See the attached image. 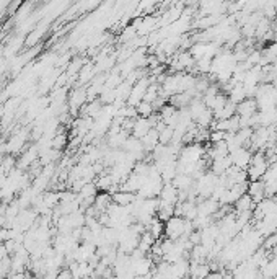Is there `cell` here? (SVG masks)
<instances>
[{
    "label": "cell",
    "mask_w": 277,
    "mask_h": 279,
    "mask_svg": "<svg viewBox=\"0 0 277 279\" xmlns=\"http://www.w3.org/2000/svg\"><path fill=\"white\" fill-rule=\"evenodd\" d=\"M134 38H137V30H136L134 25L126 26L124 30H123V33H121V41H123L124 44L129 43V41H132Z\"/></svg>",
    "instance_id": "obj_16"
},
{
    "label": "cell",
    "mask_w": 277,
    "mask_h": 279,
    "mask_svg": "<svg viewBox=\"0 0 277 279\" xmlns=\"http://www.w3.org/2000/svg\"><path fill=\"white\" fill-rule=\"evenodd\" d=\"M225 136H227V133H225V131H220V129H210L209 140H210V142H220V140H225Z\"/></svg>",
    "instance_id": "obj_18"
},
{
    "label": "cell",
    "mask_w": 277,
    "mask_h": 279,
    "mask_svg": "<svg viewBox=\"0 0 277 279\" xmlns=\"http://www.w3.org/2000/svg\"><path fill=\"white\" fill-rule=\"evenodd\" d=\"M255 113H258V103L255 98H245L241 103L236 105V115L238 116H253Z\"/></svg>",
    "instance_id": "obj_6"
},
{
    "label": "cell",
    "mask_w": 277,
    "mask_h": 279,
    "mask_svg": "<svg viewBox=\"0 0 277 279\" xmlns=\"http://www.w3.org/2000/svg\"><path fill=\"white\" fill-rule=\"evenodd\" d=\"M136 110H137V115L142 116V118H148L152 113H155L153 105L150 103V101H147V100H142L140 103L136 106Z\"/></svg>",
    "instance_id": "obj_15"
},
{
    "label": "cell",
    "mask_w": 277,
    "mask_h": 279,
    "mask_svg": "<svg viewBox=\"0 0 277 279\" xmlns=\"http://www.w3.org/2000/svg\"><path fill=\"white\" fill-rule=\"evenodd\" d=\"M158 199L163 203H170V204H176L180 201V198H178V188L175 186L170 181V183H163V188H161Z\"/></svg>",
    "instance_id": "obj_4"
},
{
    "label": "cell",
    "mask_w": 277,
    "mask_h": 279,
    "mask_svg": "<svg viewBox=\"0 0 277 279\" xmlns=\"http://www.w3.org/2000/svg\"><path fill=\"white\" fill-rule=\"evenodd\" d=\"M194 230L193 220L184 219L181 215H173L165 222V232L163 235L171 240H178L180 237H189Z\"/></svg>",
    "instance_id": "obj_1"
},
{
    "label": "cell",
    "mask_w": 277,
    "mask_h": 279,
    "mask_svg": "<svg viewBox=\"0 0 277 279\" xmlns=\"http://www.w3.org/2000/svg\"><path fill=\"white\" fill-rule=\"evenodd\" d=\"M155 240H157V238H155L148 230L142 232V233H140V237H138V245H137V248H138V250H142L143 253H147V255H148V253H150V250H152V247H153Z\"/></svg>",
    "instance_id": "obj_13"
},
{
    "label": "cell",
    "mask_w": 277,
    "mask_h": 279,
    "mask_svg": "<svg viewBox=\"0 0 277 279\" xmlns=\"http://www.w3.org/2000/svg\"><path fill=\"white\" fill-rule=\"evenodd\" d=\"M150 129H152V124H150L148 118L137 116V118L134 119V124H132V131H131V134L134 136V138H137V139H142L143 136H145Z\"/></svg>",
    "instance_id": "obj_3"
},
{
    "label": "cell",
    "mask_w": 277,
    "mask_h": 279,
    "mask_svg": "<svg viewBox=\"0 0 277 279\" xmlns=\"http://www.w3.org/2000/svg\"><path fill=\"white\" fill-rule=\"evenodd\" d=\"M235 212H246V210H253L255 209V201L251 199V196L245 193L243 196H240L233 204Z\"/></svg>",
    "instance_id": "obj_12"
},
{
    "label": "cell",
    "mask_w": 277,
    "mask_h": 279,
    "mask_svg": "<svg viewBox=\"0 0 277 279\" xmlns=\"http://www.w3.org/2000/svg\"><path fill=\"white\" fill-rule=\"evenodd\" d=\"M227 95H228V100L232 101V103H235V105H238V103H241V101H243L245 98H248L243 83H240V82H235L233 87L228 90Z\"/></svg>",
    "instance_id": "obj_10"
},
{
    "label": "cell",
    "mask_w": 277,
    "mask_h": 279,
    "mask_svg": "<svg viewBox=\"0 0 277 279\" xmlns=\"http://www.w3.org/2000/svg\"><path fill=\"white\" fill-rule=\"evenodd\" d=\"M178 188V191H189L194 186V178L186 173H176V176L171 181Z\"/></svg>",
    "instance_id": "obj_9"
},
{
    "label": "cell",
    "mask_w": 277,
    "mask_h": 279,
    "mask_svg": "<svg viewBox=\"0 0 277 279\" xmlns=\"http://www.w3.org/2000/svg\"><path fill=\"white\" fill-rule=\"evenodd\" d=\"M145 229H147V230H148L150 233H152V235L158 240V238L163 237V232H165V222H163V220H160V219L157 217V215H155V217H153L152 220H150V224L145 227Z\"/></svg>",
    "instance_id": "obj_14"
},
{
    "label": "cell",
    "mask_w": 277,
    "mask_h": 279,
    "mask_svg": "<svg viewBox=\"0 0 277 279\" xmlns=\"http://www.w3.org/2000/svg\"><path fill=\"white\" fill-rule=\"evenodd\" d=\"M113 195V203L119 204V206H129V204L136 199V193H131V191H123V190H118L111 193Z\"/></svg>",
    "instance_id": "obj_11"
},
{
    "label": "cell",
    "mask_w": 277,
    "mask_h": 279,
    "mask_svg": "<svg viewBox=\"0 0 277 279\" xmlns=\"http://www.w3.org/2000/svg\"><path fill=\"white\" fill-rule=\"evenodd\" d=\"M248 195L251 196V199L256 203H259L261 199L266 198V191H264V181L263 180H255V181H250L248 183V190H246Z\"/></svg>",
    "instance_id": "obj_5"
},
{
    "label": "cell",
    "mask_w": 277,
    "mask_h": 279,
    "mask_svg": "<svg viewBox=\"0 0 277 279\" xmlns=\"http://www.w3.org/2000/svg\"><path fill=\"white\" fill-rule=\"evenodd\" d=\"M173 129L171 126H165L161 131H158V139H160V144H170L171 139H173Z\"/></svg>",
    "instance_id": "obj_17"
},
{
    "label": "cell",
    "mask_w": 277,
    "mask_h": 279,
    "mask_svg": "<svg viewBox=\"0 0 277 279\" xmlns=\"http://www.w3.org/2000/svg\"><path fill=\"white\" fill-rule=\"evenodd\" d=\"M210 162H212L210 170L215 175H223L230 167H232V158H230V153H228V155H223V157L212 158Z\"/></svg>",
    "instance_id": "obj_7"
},
{
    "label": "cell",
    "mask_w": 277,
    "mask_h": 279,
    "mask_svg": "<svg viewBox=\"0 0 277 279\" xmlns=\"http://www.w3.org/2000/svg\"><path fill=\"white\" fill-rule=\"evenodd\" d=\"M142 140V145H143V150H145L147 153L152 152L155 147H157L160 144V139H158V131L152 128L148 131V133L143 136V138L140 139Z\"/></svg>",
    "instance_id": "obj_8"
},
{
    "label": "cell",
    "mask_w": 277,
    "mask_h": 279,
    "mask_svg": "<svg viewBox=\"0 0 277 279\" xmlns=\"http://www.w3.org/2000/svg\"><path fill=\"white\" fill-rule=\"evenodd\" d=\"M230 158H232V165H235V167H238V168L246 170L248 165L251 163L253 152L248 149L246 145H243V147H238V149L230 152Z\"/></svg>",
    "instance_id": "obj_2"
}]
</instances>
